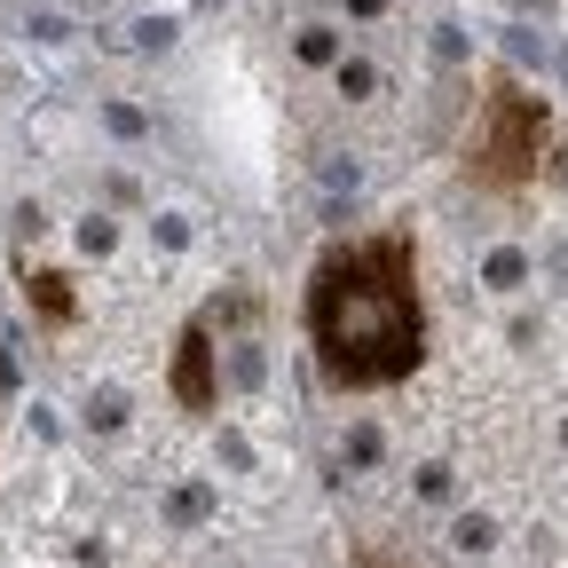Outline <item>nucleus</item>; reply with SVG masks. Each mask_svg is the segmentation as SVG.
Returning <instances> with one entry per match:
<instances>
[{
    "instance_id": "nucleus-1",
    "label": "nucleus",
    "mask_w": 568,
    "mask_h": 568,
    "mask_svg": "<svg viewBox=\"0 0 568 568\" xmlns=\"http://www.w3.org/2000/svg\"><path fill=\"white\" fill-rule=\"evenodd\" d=\"M301 332H308V364L332 395H387L426 364V276H418V230L379 222V230H347L308 261L301 284Z\"/></svg>"
},
{
    "instance_id": "nucleus-2",
    "label": "nucleus",
    "mask_w": 568,
    "mask_h": 568,
    "mask_svg": "<svg viewBox=\"0 0 568 568\" xmlns=\"http://www.w3.org/2000/svg\"><path fill=\"white\" fill-rule=\"evenodd\" d=\"M545 151H552V103L514 71H481L458 126V182L481 197H521L537 190Z\"/></svg>"
},
{
    "instance_id": "nucleus-3",
    "label": "nucleus",
    "mask_w": 568,
    "mask_h": 568,
    "mask_svg": "<svg viewBox=\"0 0 568 568\" xmlns=\"http://www.w3.org/2000/svg\"><path fill=\"white\" fill-rule=\"evenodd\" d=\"M213 332H222V301H205V308L182 324L174 364H166V387H174V403H182L190 418H213V410H222V347H213Z\"/></svg>"
},
{
    "instance_id": "nucleus-4",
    "label": "nucleus",
    "mask_w": 568,
    "mask_h": 568,
    "mask_svg": "<svg viewBox=\"0 0 568 568\" xmlns=\"http://www.w3.org/2000/svg\"><path fill=\"white\" fill-rule=\"evenodd\" d=\"M24 308H32L40 332H71V324H80V301H71L63 268H24Z\"/></svg>"
},
{
    "instance_id": "nucleus-5",
    "label": "nucleus",
    "mask_w": 568,
    "mask_h": 568,
    "mask_svg": "<svg viewBox=\"0 0 568 568\" xmlns=\"http://www.w3.org/2000/svg\"><path fill=\"white\" fill-rule=\"evenodd\" d=\"M347 568H418V560H403V552H387V545H355Z\"/></svg>"
}]
</instances>
